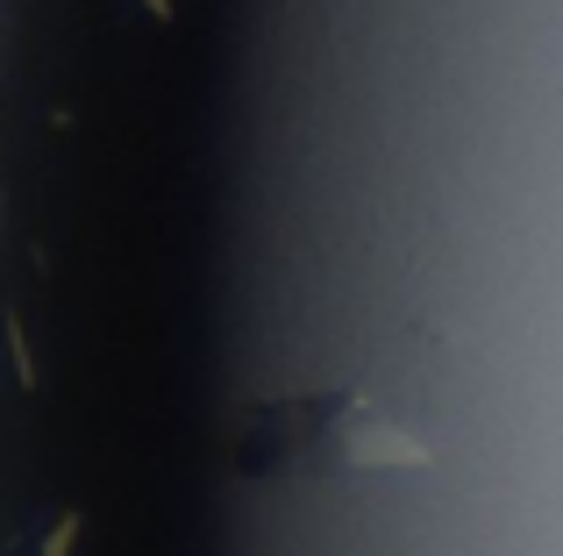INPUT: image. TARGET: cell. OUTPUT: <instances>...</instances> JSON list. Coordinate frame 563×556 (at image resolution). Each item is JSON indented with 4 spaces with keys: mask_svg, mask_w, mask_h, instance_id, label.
Masks as SVG:
<instances>
[{
    "mask_svg": "<svg viewBox=\"0 0 563 556\" xmlns=\"http://www.w3.org/2000/svg\"><path fill=\"white\" fill-rule=\"evenodd\" d=\"M428 443L393 421L364 392H286L243 414L235 471L243 478H364V471H421Z\"/></svg>",
    "mask_w": 563,
    "mask_h": 556,
    "instance_id": "obj_1",
    "label": "cell"
}]
</instances>
